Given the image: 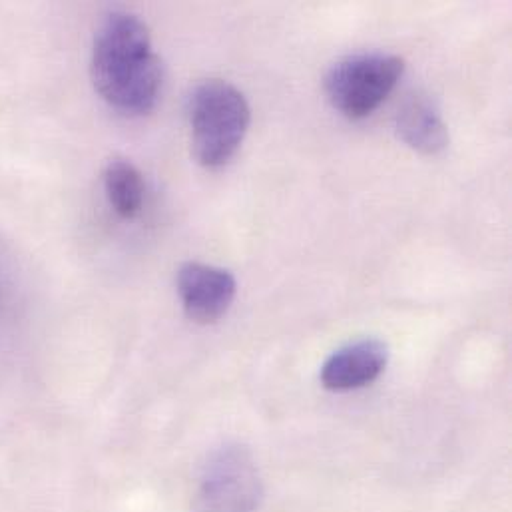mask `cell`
<instances>
[{
  "label": "cell",
  "mask_w": 512,
  "mask_h": 512,
  "mask_svg": "<svg viewBox=\"0 0 512 512\" xmlns=\"http://www.w3.org/2000/svg\"><path fill=\"white\" fill-rule=\"evenodd\" d=\"M90 72L94 88L114 110L128 116L152 112L164 66L146 22L130 12H112L96 32Z\"/></svg>",
  "instance_id": "6da1fadb"
},
{
  "label": "cell",
  "mask_w": 512,
  "mask_h": 512,
  "mask_svg": "<svg viewBox=\"0 0 512 512\" xmlns=\"http://www.w3.org/2000/svg\"><path fill=\"white\" fill-rule=\"evenodd\" d=\"M252 122L246 96L230 82L212 78L190 98L192 152L200 166L218 170L240 150Z\"/></svg>",
  "instance_id": "7a4b0ae2"
},
{
  "label": "cell",
  "mask_w": 512,
  "mask_h": 512,
  "mask_svg": "<svg viewBox=\"0 0 512 512\" xmlns=\"http://www.w3.org/2000/svg\"><path fill=\"white\" fill-rule=\"evenodd\" d=\"M405 60L387 52H361L335 62L323 88L329 104L349 120L371 116L397 88Z\"/></svg>",
  "instance_id": "3957f363"
},
{
  "label": "cell",
  "mask_w": 512,
  "mask_h": 512,
  "mask_svg": "<svg viewBox=\"0 0 512 512\" xmlns=\"http://www.w3.org/2000/svg\"><path fill=\"white\" fill-rule=\"evenodd\" d=\"M261 501L263 483L250 449L228 443L208 455L198 477L194 511L256 512Z\"/></svg>",
  "instance_id": "277c9868"
},
{
  "label": "cell",
  "mask_w": 512,
  "mask_h": 512,
  "mask_svg": "<svg viewBox=\"0 0 512 512\" xmlns=\"http://www.w3.org/2000/svg\"><path fill=\"white\" fill-rule=\"evenodd\" d=\"M176 283L186 317L198 325L218 323L238 293L236 277L228 269L198 261L184 263Z\"/></svg>",
  "instance_id": "5b68a950"
},
{
  "label": "cell",
  "mask_w": 512,
  "mask_h": 512,
  "mask_svg": "<svg viewBox=\"0 0 512 512\" xmlns=\"http://www.w3.org/2000/svg\"><path fill=\"white\" fill-rule=\"evenodd\" d=\"M389 363V349L379 339H359L337 349L321 367V383L335 393L375 383Z\"/></svg>",
  "instance_id": "8992f818"
},
{
  "label": "cell",
  "mask_w": 512,
  "mask_h": 512,
  "mask_svg": "<svg viewBox=\"0 0 512 512\" xmlns=\"http://www.w3.org/2000/svg\"><path fill=\"white\" fill-rule=\"evenodd\" d=\"M397 134L419 154L437 156L449 146V128L435 100L427 94H409L397 110Z\"/></svg>",
  "instance_id": "52a82bcc"
},
{
  "label": "cell",
  "mask_w": 512,
  "mask_h": 512,
  "mask_svg": "<svg viewBox=\"0 0 512 512\" xmlns=\"http://www.w3.org/2000/svg\"><path fill=\"white\" fill-rule=\"evenodd\" d=\"M104 190L110 206L120 218L132 220L140 214L144 204V178L132 162H108L104 170Z\"/></svg>",
  "instance_id": "ba28073f"
}]
</instances>
